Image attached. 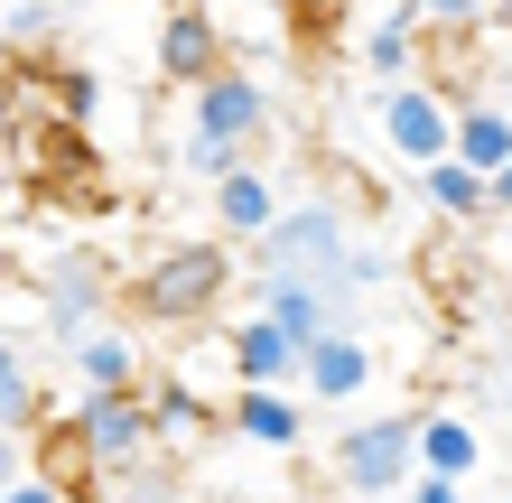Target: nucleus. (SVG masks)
<instances>
[{
  "instance_id": "obj_7",
  "label": "nucleus",
  "mask_w": 512,
  "mask_h": 503,
  "mask_svg": "<svg viewBox=\"0 0 512 503\" xmlns=\"http://www.w3.org/2000/svg\"><path fill=\"white\" fill-rule=\"evenodd\" d=\"M131 392H140V420H149V457L187 466L205 438H224V410L205 401V382H196V373H140Z\"/></svg>"
},
{
  "instance_id": "obj_24",
  "label": "nucleus",
  "mask_w": 512,
  "mask_h": 503,
  "mask_svg": "<svg viewBox=\"0 0 512 503\" xmlns=\"http://www.w3.org/2000/svg\"><path fill=\"white\" fill-rule=\"evenodd\" d=\"M466 401H475V410H466L475 429L503 420V345H475V354H466Z\"/></svg>"
},
{
  "instance_id": "obj_11",
  "label": "nucleus",
  "mask_w": 512,
  "mask_h": 503,
  "mask_svg": "<svg viewBox=\"0 0 512 503\" xmlns=\"http://www.w3.org/2000/svg\"><path fill=\"white\" fill-rule=\"evenodd\" d=\"M252 317H270L289 345H317V336L354 327V299L326 289V280H252Z\"/></svg>"
},
{
  "instance_id": "obj_23",
  "label": "nucleus",
  "mask_w": 512,
  "mask_h": 503,
  "mask_svg": "<svg viewBox=\"0 0 512 503\" xmlns=\"http://www.w3.org/2000/svg\"><path fill=\"white\" fill-rule=\"evenodd\" d=\"M103 112V75L94 66H56V131H94Z\"/></svg>"
},
{
  "instance_id": "obj_15",
  "label": "nucleus",
  "mask_w": 512,
  "mask_h": 503,
  "mask_svg": "<svg viewBox=\"0 0 512 503\" xmlns=\"http://www.w3.org/2000/svg\"><path fill=\"white\" fill-rule=\"evenodd\" d=\"M224 438H243L261 457H298L308 448V401L298 392H233L224 401Z\"/></svg>"
},
{
  "instance_id": "obj_12",
  "label": "nucleus",
  "mask_w": 512,
  "mask_h": 503,
  "mask_svg": "<svg viewBox=\"0 0 512 503\" xmlns=\"http://www.w3.org/2000/svg\"><path fill=\"white\" fill-rule=\"evenodd\" d=\"M215 66H233V38H224V19L205 10V0H187V10H168L159 19V84H177V94H196Z\"/></svg>"
},
{
  "instance_id": "obj_4",
  "label": "nucleus",
  "mask_w": 512,
  "mask_h": 503,
  "mask_svg": "<svg viewBox=\"0 0 512 503\" xmlns=\"http://www.w3.org/2000/svg\"><path fill=\"white\" fill-rule=\"evenodd\" d=\"M419 476L410 457V410H364V420L326 429V485L345 503H401V485Z\"/></svg>"
},
{
  "instance_id": "obj_20",
  "label": "nucleus",
  "mask_w": 512,
  "mask_h": 503,
  "mask_svg": "<svg viewBox=\"0 0 512 503\" xmlns=\"http://www.w3.org/2000/svg\"><path fill=\"white\" fill-rule=\"evenodd\" d=\"M66 373H75V392H131L140 382V336L103 317V327H84L66 345Z\"/></svg>"
},
{
  "instance_id": "obj_27",
  "label": "nucleus",
  "mask_w": 512,
  "mask_h": 503,
  "mask_svg": "<svg viewBox=\"0 0 512 503\" xmlns=\"http://www.w3.org/2000/svg\"><path fill=\"white\" fill-rule=\"evenodd\" d=\"M466 494H475V485H447V476H410V485H401V503H466Z\"/></svg>"
},
{
  "instance_id": "obj_21",
  "label": "nucleus",
  "mask_w": 512,
  "mask_h": 503,
  "mask_svg": "<svg viewBox=\"0 0 512 503\" xmlns=\"http://www.w3.org/2000/svg\"><path fill=\"white\" fill-rule=\"evenodd\" d=\"M84 494H103V503H205L187 485V466H168V457H140V466H112V476H94Z\"/></svg>"
},
{
  "instance_id": "obj_19",
  "label": "nucleus",
  "mask_w": 512,
  "mask_h": 503,
  "mask_svg": "<svg viewBox=\"0 0 512 503\" xmlns=\"http://www.w3.org/2000/svg\"><path fill=\"white\" fill-rule=\"evenodd\" d=\"M280 196H289V187H280V177H270L261 159L224 168V177H215V243H233V252H243L252 233H261L270 215H280Z\"/></svg>"
},
{
  "instance_id": "obj_25",
  "label": "nucleus",
  "mask_w": 512,
  "mask_h": 503,
  "mask_svg": "<svg viewBox=\"0 0 512 503\" xmlns=\"http://www.w3.org/2000/svg\"><path fill=\"white\" fill-rule=\"evenodd\" d=\"M28 140V75H19V56L0 47V150H19Z\"/></svg>"
},
{
  "instance_id": "obj_22",
  "label": "nucleus",
  "mask_w": 512,
  "mask_h": 503,
  "mask_svg": "<svg viewBox=\"0 0 512 503\" xmlns=\"http://www.w3.org/2000/svg\"><path fill=\"white\" fill-rule=\"evenodd\" d=\"M391 280H401V252L373 243V233H354V243L336 252V271H326V289H345V299H373V289H391Z\"/></svg>"
},
{
  "instance_id": "obj_3",
  "label": "nucleus",
  "mask_w": 512,
  "mask_h": 503,
  "mask_svg": "<svg viewBox=\"0 0 512 503\" xmlns=\"http://www.w3.org/2000/svg\"><path fill=\"white\" fill-rule=\"evenodd\" d=\"M345 243H354V205L317 187V196H280V215L243 252H252V280H326Z\"/></svg>"
},
{
  "instance_id": "obj_17",
  "label": "nucleus",
  "mask_w": 512,
  "mask_h": 503,
  "mask_svg": "<svg viewBox=\"0 0 512 503\" xmlns=\"http://www.w3.org/2000/svg\"><path fill=\"white\" fill-rule=\"evenodd\" d=\"M224 364H233V392H289V373H298V345L270 327V317H233L224 327Z\"/></svg>"
},
{
  "instance_id": "obj_13",
  "label": "nucleus",
  "mask_w": 512,
  "mask_h": 503,
  "mask_svg": "<svg viewBox=\"0 0 512 503\" xmlns=\"http://www.w3.org/2000/svg\"><path fill=\"white\" fill-rule=\"evenodd\" d=\"M447 159L475 168L485 187L512 177V112H503V94H457V112H447Z\"/></svg>"
},
{
  "instance_id": "obj_26",
  "label": "nucleus",
  "mask_w": 512,
  "mask_h": 503,
  "mask_svg": "<svg viewBox=\"0 0 512 503\" xmlns=\"http://www.w3.org/2000/svg\"><path fill=\"white\" fill-rule=\"evenodd\" d=\"M0 503H84V494H66L56 476H38V457H28V476H19V485H0Z\"/></svg>"
},
{
  "instance_id": "obj_18",
  "label": "nucleus",
  "mask_w": 512,
  "mask_h": 503,
  "mask_svg": "<svg viewBox=\"0 0 512 503\" xmlns=\"http://www.w3.org/2000/svg\"><path fill=\"white\" fill-rule=\"evenodd\" d=\"M354 66H364L382 94H391V84H419V75H429V38H419V19L401 10V0H382V19L354 38Z\"/></svg>"
},
{
  "instance_id": "obj_2",
  "label": "nucleus",
  "mask_w": 512,
  "mask_h": 503,
  "mask_svg": "<svg viewBox=\"0 0 512 503\" xmlns=\"http://www.w3.org/2000/svg\"><path fill=\"white\" fill-rule=\"evenodd\" d=\"M270 84L252 75V66H215L187 94V131H177V177H205L215 187L224 168H243V159H261V140H270Z\"/></svg>"
},
{
  "instance_id": "obj_10",
  "label": "nucleus",
  "mask_w": 512,
  "mask_h": 503,
  "mask_svg": "<svg viewBox=\"0 0 512 503\" xmlns=\"http://www.w3.org/2000/svg\"><path fill=\"white\" fill-rule=\"evenodd\" d=\"M410 457H419V476L475 485L485 476V429L466 420V401H429V410H410Z\"/></svg>"
},
{
  "instance_id": "obj_29",
  "label": "nucleus",
  "mask_w": 512,
  "mask_h": 503,
  "mask_svg": "<svg viewBox=\"0 0 512 503\" xmlns=\"http://www.w3.org/2000/svg\"><path fill=\"white\" fill-rule=\"evenodd\" d=\"M280 503H289V494H280Z\"/></svg>"
},
{
  "instance_id": "obj_5",
  "label": "nucleus",
  "mask_w": 512,
  "mask_h": 503,
  "mask_svg": "<svg viewBox=\"0 0 512 503\" xmlns=\"http://www.w3.org/2000/svg\"><path fill=\"white\" fill-rule=\"evenodd\" d=\"M112 299H122V261L94 252V243H75V252H56L47 271H38V345L47 354H66L84 327H103Z\"/></svg>"
},
{
  "instance_id": "obj_8",
  "label": "nucleus",
  "mask_w": 512,
  "mask_h": 503,
  "mask_svg": "<svg viewBox=\"0 0 512 503\" xmlns=\"http://www.w3.org/2000/svg\"><path fill=\"white\" fill-rule=\"evenodd\" d=\"M382 382V345L364 327H336V336H317V345H298V373H289V392H308L317 410H354Z\"/></svg>"
},
{
  "instance_id": "obj_16",
  "label": "nucleus",
  "mask_w": 512,
  "mask_h": 503,
  "mask_svg": "<svg viewBox=\"0 0 512 503\" xmlns=\"http://www.w3.org/2000/svg\"><path fill=\"white\" fill-rule=\"evenodd\" d=\"M47 420V345L28 327H0V429L28 438Z\"/></svg>"
},
{
  "instance_id": "obj_9",
  "label": "nucleus",
  "mask_w": 512,
  "mask_h": 503,
  "mask_svg": "<svg viewBox=\"0 0 512 503\" xmlns=\"http://www.w3.org/2000/svg\"><path fill=\"white\" fill-rule=\"evenodd\" d=\"M447 112H457V94L447 84H391L382 94V150L401 159V177H419L429 159H447Z\"/></svg>"
},
{
  "instance_id": "obj_6",
  "label": "nucleus",
  "mask_w": 512,
  "mask_h": 503,
  "mask_svg": "<svg viewBox=\"0 0 512 503\" xmlns=\"http://www.w3.org/2000/svg\"><path fill=\"white\" fill-rule=\"evenodd\" d=\"M75 448L84 476H112V466H140L149 457V420H140V392H75L66 420H38Z\"/></svg>"
},
{
  "instance_id": "obj_14",
  "label": "nucleus",
  "mask_w": 512,
  "mask_h": 503,
  "mask_svg": "<svg viewBox=\"0 0 512 503\" xmlns=\"http://www.w3.org/2000/svg\"><path fill=\"white\" fill-rule=\"evenodd\" d=\"M419 196H429V215H438V224H457V233H503L512 177H503V187H485L475 168H457V159H429V168H419Z\"/></svg>"
},
{
  "instance_id": "obj_28",
  "label": "nucleus",
  "mask_w": 512,
  "mask_h": 503,
  "mask_svg": "<svg viewBox=\"0 0 512 503\" xmlns=\"http://www.w3.org/2000/svg\"><path fill=\"white\" fill-rule=\"evenodd\" d=\"M19 476H28V438L0 429V485H19Z\"/></svg>"
},
{
  "instance_id": "obj_1",
  "label": "nucleus",
  "mask_w": 512,
  "mask_h": 503,
  "mask_svg": "<svg viewBox=\"0 0 512 503\" xmlns=\"http://www.w3.org/2000/svg\"><path fill=\"white\" fill-rule=\"evenodd\" d=\"M233 289H243V261H233V243H215V233H177L140 271H122V299L149 327H215L233 308Z\"/></svg>"
}]
</instances>
